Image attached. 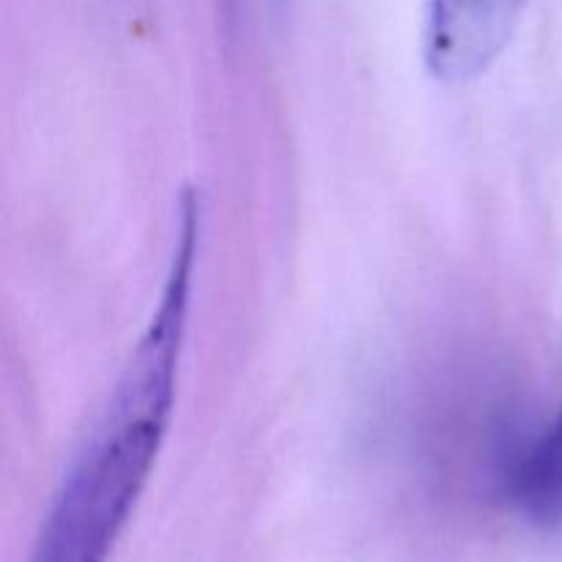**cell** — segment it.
Instances as JSON below:
<instances>
[{"label":"cell","mask_w":562,"mask_h":562,"mask_svg":"<svg viewBox=\"0 0 562 562\" xmlns=\"http://www.w3.org/2000/svg\"><path fill=\"white\" fill-rule=\"evenodd\" d=\"M514 503L536 525L562 521V409L514 475Z\"/></svg>","instance_id":"3"},{"label":"cell","mask_w":562,"mask_h":562,"mask_svg":"<svg viewBox=\"0 0 562 562\" xmlns=\"http://www.w3.org/2000/svg\"><path fill=\"white\" fill-rule=\"evenodd\" d=\"M198 241L201 209L187 192L157 307L60 477L31 562H108L113 554L173 417Z\"/></svg>","instance_id":"1"},{"label":"cell","mask_w":562,"mask_h":562,"mask_svg":"<svg viewBox=\"0 0 562 562\" xmlns=\"http://www.w3.org/2000/svg\"><path fill=\"white\" fill-rule=\"evenodd\" d=\"M525 0H426L423 55L442 82L486 75L519 25Z\"/></svg>","instance_id":"2"}]
</instances>
